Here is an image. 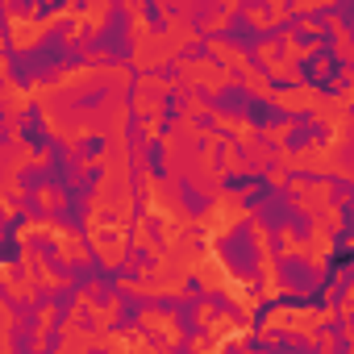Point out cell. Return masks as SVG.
<instances>
[{"instance_id": "1", "label": "cell", "mask_w": 354, "mask_h": 354, "mask_svg": "<svg viewBox=\"0 0 354 354\" xmlns=\"http://www.w3.org/2000/svg\"><path fill=\"white\" fill-rule=\"evenodd\" d=\"M217 259H221V267H225L230 275H238V279H246V283L263 275L267 254H263V242H259V230H254L250 217H238V221L217 238Z\"/></svg>"}, {"instance_id": "2", "label": "cell", "mask_w": 354, "mask_h": 354, "mask_svg": "<svg viewBox=\"0 0 354 354\" xmlns=\"http://www.w3.org/2000/svg\"><path fill=\"white\" fill-rule=\"evenodd\" d=\"M271 279L279 283V292H313L317 288V263L304 250H288L271 263Z\"/></svg>"}, {"instance_id": "3", "label": "cell", "mask_w": 354, "mask_h": 354, "mask_svg": "<svg viewBox=\"0 0 354 354\" xmlns=\"http://www.w3.org/2000/svg\"><path fill=\"white\" fill-rule=\"evenodd\" d=\"M17 133H21V142H26L30 154H46V150H50L55 133H50L46 109H42L38 100H26V104H21V113H17Z\"/></svg>"}, {"instance_id": "4", "label": "cell", "mask_w": 354, "mask_h": 354, "mask_svg": "<svg viewBox=\"0 0 354 354\" xmlns=\"http://www.w3.org/2000/svg\"><path fill=\"white\" fill-rule=\"evenodd\" d=\"M142 313H146L142 296H138V292H129V288H117V296H113V321H109V325H100V329H104V333L133 337V329L142 325Z\"/></svg>"}, {"instance_id": "5", "label": "cell", "mask_w": 354, "mask_h": 354, "mask_svg": "<svg viewBox=\"0 0 354 354\" xmlns=\"http://www.w3.org/2000/svg\"><path fill=\"white\" fill-rule=\"evenodd\" d=\"M175 205H180V213H184V217L201 221V217H209V213H213V205H217V201H213L196 180L180 175V180H175Z\"/></svg>"}, {"instance_id": "6", "label": "cell", "mask_w": 354, "mask_h": 354, "mask_svg": "<svg viewBox=\"0 0 354 354\" xmlns=\"http://www.w3.org/2000/svg\"><path fill=\"white\" fill-rule=\"evenodd\" d=\"M109 96H113V84H109V80H92V84H84V88H75V92H67V96H63V100H55V104H59V109L67 104L71 113H96Z\"/></svg>"}, {"instance_id": "7", "label": "cell", "mask_w": 354, "mask_h": 354, "mask_svg": "<svg viewBox=\"0 0 354 354\" xmlns=\"http://www.w3.org/2000/svg\"><path fill=\"white\" fill-rule=\"evenodd\" d=\"M242 121H246L254 133H267V129H275V125H288V109L275 104L271 96H259V92H254V100H250V109H246Z\"/></svg>"}, {"instance_id": "8", "label": "cell", "mask_w": 354, "mask_h": 354, "mask_svg": "<svg viewBox=\"0 0 354 354\" xmlns=\"http://www.w3.org/2000/svg\"><path fill=\"white\" fill-rule=\"evenodd\" d=\"M325 221V213H317V209H304V205H296L292 209V217H288V238L296 242V246H308L313 238H317V225Z\"/></svg>"}, {"instance_id": "9", "label": "cell", "mask_w": 354, "mask_h": 354, "mask_svg": "<svg viewBox=\"0 0 354 354\" xmlns=\"http://www.w3.org/2000/svg\"><path fill=\"white\" fill-rule=\"evenodd\" d=\"M138 162H142V171L150 175L154 184H167V180H171V167H167V142H162V138H150V142L142 146V158H138Z\"/></svg>"}, {"instance_id": "10", "label": "cell", "mask_w": 354, "mask_h": 354, "mask_svg": "<svg viewBox=\"0 0 354 354\" xmlns=\"http://www.w3.org/2000/svg\"><path fill=\"white\" fill-rule=\"evenodd\" d=\"M0 50H5V63H9V80H13V88H21V92H30V88H34V75H30V63H26V50H17V42H13V34H9V38H0Z\"/></svg>"}, {"instance_id": "11", "label": "cell", "mask_w": 354, "mask_h": 354, "mask_svg": "<svg viewBox=\"0 0 354 354\" xmlns=\"http://www.w3.org/2000/svg\"><path fill=\"white\" fill-rule=\"evenodd\" d=\"M201 304H205V308H209L213 317H230V321H238V325L246 321L242 304H234V296H230L225 288H213V292H205V296H201Z\"/></svg>"}, {"instance_id": "12", "label": "cell", "mask_w": 354, "mask_h": 354, "mask_svg": "<svg viewBox=\"0 0 354 354\" xmlns=\"http://www.w3.org/2000/svg\"><path fill=\"white\" fill-rule=\"evenodd\" d=\"M5 308H9L13 325H21V329H30V333H38V329H42V313L34 308V300H26V296H13Z\"/></svg>"}, {"instance_id": "13", "label": "cell", "mask_w": 354, "mask_h": 354, "mask_svg": "<svg viewBox=\"0 0 354 354\" xmlns=\"http://www.w3.org/2000/svg\"><path fill=\"white\" fill-rule=\"evenodd\" d=\"M267 354H321V342H308V337H300V333H283V337H275V342H267Z\"/></svg>"}, {"instance_id": "14", "label": "cell", "mask_w": 354, "mask_h": 354, "mask_svg": "<svg viewBox=\"0 0 354 354\" xmlns=\"http://www.w3.org/2000/svg\"><path fill=\"white\" fill-rule=\"evenodd\" d=\"M104 150H109V138H104V133H84V138L71 142V158H75L80 167L92 162V158H100Z\"/></svg>"}, {"instance_id": "15", "label": "cell", "mask_w": 354, "mask_h": 354, "mask_svg": "<svg viewBox=\"0 0 354 354\" xmlns=\"http://www.w3.org/2000/svg\"><path fill=\"white\" fill-rule=\"evenodd\" d=\"M13 184L21 188V196H26V192H42V188H46V171H42L38 162H26L21 171H13Z\"/></svg>"}, {"instance_id": "16", "label": "cell", "mask_w": 354, "mask_h": 354, "mask_svg": "<svg viewBox=\"0 0 354 354\" xmlns=\"http://www.w3.org/2000/svg\"><path fill=\"white\" fill-rule=\"evenodd\" d=\"M5 342H9V354H38V333H30L21 325H9Z\"/></svg>"}, {"instance_id": "17", "label": "cell", "mask_w": 354, "mask_h": 354, "mask_svg": "<svg viewBox=\"0 0 354 354\" xmlns=\"http://www.w3.org/2000/svg\"><path fill=\"white\" fill-rule=\"evenodd\" d=\"M26 250H30V254H38L42 263H55V259H63V254H59V238H50V234H30Z\"/></svg>"}, {"instance_id": "18", "label": "cell", "mask_w": 354, "mask_h": 354, "mask_svg": "<svg viewBox=\"0 0 354 354\" xmlns=\"http://www.w3.org/2000/svg\"><path fill=\"white\" fill-rule=\"evenodd\" d=\"M254 180H259V171H221V192H230V196L238 192L242 196Z\"/></svg>"}, {"instance_id": "19", "label": "cell", "mask_w": 354, "mask_h": 354, "mask_svg": "<svg viewBox=\"0 0 354 354\" xmlns=\"http://www.w3.org/2000/svg\"><path fill=\"white\" fill-rule=\"evenodd\" d=\"M21 254H26L21 234H0V267H17Z\"/></svg>"}, {"instance_id": "20", "label": "cell", "mask_w": 354, "mask_h": 354, "mask_svg": "<svg viewBox=\"0 0 354 354\" xmlns=\"http://www.w3.org/2000/svg\"><path fill=\"white\" fill-rule=\"evenodd\" d=\"M217 55H213V46L205 42V38H196V42H184L180 46V59H175V63H213Z\"/></svg>"}, {"instance_id": "21", "label": "cell", "mask_w": 354, "mask_h": 354, "mask_svg": "<svg viewBox=\"0 0 354 354\" xmlns=\"http://www.w3.org/2000/svg\"><path fill=\"white\" fill-rule=\"evenodd\" d=\"M146 242H150V250H162L167 246V217L162 213H146Z\"/></svg>"}, {"instance_id": "22", "label": "cell", "mask_w": 354, "mask_h": 354, "mask_svg": "<svg viewBox=\"0 0 354 354\" xmlns=\"http://www.w3.org/2000/svg\"><path fill=\"white\" fill-rule=\"evenodd\" d=\"M146 313H158V317H171L175 304H180V296H171V292H154V296H142Z\"/></svg>"}, {"instance_id": "23", "label": "cell", "mask_w": 354, "mask_h": 354, "mask_svg": "<svg viewBox=\"0 0 354 354\" xmlns=\"http://www.w3.org/2000/svg\"><path fill=\"white\" fill-rule=\"evenodd\" d=\"M271 313H275V300H271V296H263V300H259V308L246 317V321H250V333H263V329H267V321H271Z\"/></svg>"}, {"instance_id": "24", "label": "cell", "mask_w": 354, "mask_h": 354, "mask_svg": "<svg viewBox=\"0 0 354 354\" xmlns=\"http://www.w3.org/2000/svg\"><path fill=\"white\" fill-rule=\"evenodd\" d=\"M271 300H275V308H283V313H304V308H308V304H304V292H275Z\"/></svg>"}, {"instance_id": "25", "label": "cell", "mask_w": 354, "mask_h": 354, "mask_svg": "<svg viewBox=\"0 0 354 354\" xmlns=\"http://www.w3.org/2000/svg\"><path fill=\"white\" fill-rule=\"evenodd\" d=\"M317 333H321V337H346V313H333V317H325V321L317 325Z\"/></svg>"}, {"instance_id": "26", "label": "cell", "mask_w": 354, "mask_h": 354, "mask_svg": "<svg viewBox=\"0 0 354 354\" xmlns=\"http://www.w3.org/2000/svg\"><path fill=\"white\" fill-rule=\"evenodd\" d=\"M75 329L92 337V333H100V317H96L92 308H75Z\"/></svg>"}, {"instance_id": "27", "label": "cell", "mask_w": 354, "mask_h": 354, "mask_svg": "<svg viewBox=\"0 0 354 354\" xmlns=\"http://www.w3.org/2000/svg\"><path fill=\"white\" fill-rule=\"evenodd\" d=\"M138 333L146 337V346H150V350H162V354H167V346H171V342H167V333H162L158 325H138Z\"/></svg>"}, {"instance_id": "28", "label": "cell", "mask_w": 354, "mask_h": 354, "mask_svg": "<svg viewBox=\"0 0 354 354\" xmlns=\"http://www.w3.org/2000/svg\"><path fill=\"white\" fill-rule=\"evenodd\" d=\"M150 75H154V80H162V84H180V80H184V71H180V63H175V59L158 63V67H154Z\"/></svg>"}, {"instance_id": "29", "label": "cell", "mask_w": 354, "mask_h": 354, "mask_svg": "<svg viewBox=\"0 0 354 354\" xmlns=\"http://www.w3.org/2000/svg\"><path fill=\"white\" fill-rule=\"evenodd\" d=\"M296 88H300V84H296L292 75H279V71L267 75V92H271V96H279V92H296Z\"/></svg>"}, {"instance_id": "30", "label": "cell", "mask_w": 354, "mask_h": 354, "mask_svg": "<svg viewBox=\"0 0 354 354\" xmlns=\"http://www.w3.org/2000/svg\"><path fill=\"white\" fill-rule=\"evenodd\" d=\"M263 254H271V263H275L279 254H288V238L283 234H267V250Z\"/></svg>"}, {"instance_id": "31", "label": "cell", "mask_w": 354, "mask_h": 354, "mask_svg": "<svg viewBox=\"0 0 354 354\" xmlns=\"http://www.w3.org/2000/svg\"><path fill=\"white\" fill-rule=\"evenodd\" d=\"M142 17L154 26V34H167V21H162V9H158V5H146V9H142Z\"/></svg>"}, {"instance_id": "32", "label": "cell", "mask_w": 354, "mask_h": 354, "mask_svg": "<svg viewBox=\"0 0 354 354\" xmlns=\"http://www.w3.org/2000/svg\"><path fill=\"white\" fill-rule=\"evenodd\" d=\"M242 350H246V354H267V337L246 333V337H242Z\"/></svg>"}, {"instance_id": "33", "label": "cell", "mask_w": 354, "mask_h": 354, "mask_svg": "<svg viewBox=\"0 0 354 354\" xmlns=\"http://www.w3.org/2000/svg\"><path fill=\"white\" fill-rule=\"evenodd\" d=\"M213 167H217V175H221V171H230V146H221V142L213 146Z\"/></svg>"}, {"instance_id": "34", "label": "cell", "mask_w": 354, "mask_h": 354, "mask_svg": "<svg viewBox=\"0 0 354 354\" xmlns=\"http://www.w3.org/2000/svg\"><path fill=\"white\" fill-rule=\"evenodd\" d=\"M217 125H221V121H217L213 113H196V117H192V129H201V133H205V129H217Z\"/></svg>"}, {"instance_id": "35", "label": "cell", "mask_w": 354, "mask_h": 354, "mask_svg": "<svg viewBox=\"0 0 354 354\" xmlns=\"http://www.w3.org/2000/svg\"><path fill=\"white\" fill-rule=\"evenodd\" d=\"M167 354H196V342H184V337H180V342L167 346Z\"/></svg>"}, {"instance_id": "36", "label": "cell", "mask_w": 354, "mask_h": 354, "mask_svg": "<svg viewBox=\"0 0 354 354\" xmlns=\"http://www.w3.org/2000/svg\"><path fill=\"white\" fill-rule=\"evenodd\" d=\"M329 246H350V230H342V225H337V230L329 234Z\"/></svg>"}, {"instance_id": "37", "label": "cell", "mask_w": 354, "mask_h": 354, "mask_svg": "<svg viewBox=\"0 0 354 354\" xmlns=\"http://www.w3.org/2000/svg\"><path fill=\"white\" fill-rule=\"evenodd\" d=\"M26 279H30V271H26L21 263H17V267H9V283H13V288H17V283H26Z\"/></svg>"}, {"instance_id": "38", "label": "cell", "mask_w": 354, "mask_h": 354, "mask_svg": "<svg viewBox=\"0 0 354 354\" xmlns=\"http://www.w3.org/2000/svg\"><path fill=\"white\" fill-rule=\"evenodd\" d=\"M13 296H17V292H13V283H9V279H0V304H9Z\"/></svg>"}, {"instance_id": "39", "label": "cell", "mask_w": 354, "mask_h": 354, "mask_svg": "<svg viewBox=\"0 0 354 354\" xmlns=\"http://www.w3.org/2000/svg\"><path fill=\"white\" fill-rule=\"evenodd\" d=\"M333 354H350V337H333Z\"/></svg>"}, {"instance_id": "40", "label": "cell", "mask_w": 354, "mask_h": 354, "mask_svg": "<svg viewBox=\"0 0 354 354\" xmlns=\"http://www.w3.org/2000/svg\"><path fill=\"white\" fill-rule=\"evenodd\" d=\"M71 354H113L109 346H84V350H71Z\"/></svg>"}, {"instance_id": "41", "label": "cell", "mask_w": 354, "mask_h": 354, "mask_svg": "<svg viewBox=\"0 0 354 354\" xmlns=\"http://www.w3.org/2000/svg\"><path fill=\"white\" fill-rule=\"evenodd\" d=\"M221 354H246V350H242V342H225V346H221Z\"/></svg>"}, {"instance_id": "42", "label": "cell", "mask_w": 354, "mask_h": 354, "mask_svg": "<svg viewBox=\"0 0 354 354\" xmlns=\"http://www.w3.org/2000/svg\"><path fill=\"white\" fill-rule=\"evenodd\" d=\"M9 142H13V133H9V129H0V150H9Z\"/></svg>"}, {"instance_id": "43", "label": "cell", "mask_w": 354, "mask_h": 354, "mask_svg": "<svg viewBox=\"0 0 354 354\" xmlns=\"http://www.w3.org/2000/svg\"><path fill=\"white\" fill-rule=\"evenodd\" d=\"M5 121H9V117H5V109H0V129H9V125H5Z\"/></svg>"}]
</instances>
